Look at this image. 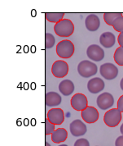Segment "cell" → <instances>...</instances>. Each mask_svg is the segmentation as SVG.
<instances>
[{
  "instance_id": "obj_13",
  "label": "cell",
  "mask_w": 123,
  "mask_h": 146,
  "mask_svg": "<svg viewBox=\"0 0 123 146\" xmlns=\"http://www.w3.org/2000/svg\"><path fill=\"white\" fill-rule=\"evenodd\" d=\"M104 80L99 77L92 78L87 83V90L91 94H98L104 89Z\"/></svg>"
},
{
  "instance_id": "obj_25",
  "label": "cell",
  "mask_w": 123,
  "mask_h": 146,
  "mask_svg": "<svg viewBox=\"0 0 123 146\" xmlns=\"http://www.w3.org/2000/svg\"><path fill=\"white\" fill-rule=\"evenodd\" d=\"M73 146H90V143L86 139H78L75 141Z\"/></svg>"
},
{
  "instance_id": "obj_15",
  "label": "cell",
  "mask_w": 123,
  "mask_h": 146,
  "mask_svg": "<svg viewBox=\"0 0 123 146\" xmlns=\"http://www.w3.org/2000/svg\"><path fill=\"white\" fill-rule=\"evenodd\" d=\"M99 42H100V44L104 48H109L115 44L116 37L113 34L111 33V32H104L100 35Z\"/></svg>"
},
{
  "instance_id": "obj_21",
  "label": "cell",
  "mask_w": 123,
  "mask_h": 146,
  "mask_svg": "<svg viewBox=\"0 0 123 146\" xmlns=\"http://www.w3.org/2000/svg\"><path fill=\"white\" fill-rule=\"evenodd\" d=\"M113 59L119 66H123V48L119 47L114 52Z\"/></svg>"
},
{
  "instance_id": "obj_14",
  "label": "cell",
  "mask_w": 123,
  "mask_h": 146,
  "mask_svg": "<svg viewBox=\"0 0 123 146\" xmlns=\"http://www.w3.org/2000/svg\"><path fill=\"white\" fill-rule=\"evenodd\" d=\"M85 26L90 31H96L100 26V20L95 14L88 15L85 20Z\"/></svg>"
},
{
  "instance_id": "obj_1",
  "label": "cell",
  "mask_w": 123,
  "mask_h": 146,
  "mask_svg": "<svg viewBox=\"0 0 123 146\" xmlns=\"http://www.w3.org/2000/svg\"><path fill=\"white\" fill-rule=\"evenodd\" d=\"M55 33L60 37H69L74 31V25L69 19H63L54 27Z\"/></svg>"
},
{
  "instance_id": "obj_32",
  "label": "cell",
  "mask_w": 123,
  "mask_h": 146,
  "mask_svg": "<svg viewBox=\"0 0 123 146\" xmlns=\"http://www.w3.org/2000/svg\"><path fill=\"white\" fill-rule=\"evenodd\" d=\"M25 125H26V126H28V125H29V121H28V119H25Z\"/></svg>"
},
{
  "instance_id": "obj_10",
  "label": "cell",
  "mask_w": 123,
  "mask_h": 146,
  "mask_svg": "<svg viewBox=\"0 0 123 146\" xmlns=\"http://www.w3.org/2000/svg\"><path fill=\"white\" fill-rule=\"evenodd\" d=\"M98 107L102 109V110H106L109 109L113 106L114 104V98L110 93L104 92L103 94H100L98 96L97 100H96Z\"/></svg>"
},
{
  "instance_id": "obj_24",
  "label": "cell",
  "mask_w": 123,
  "mask_h": 146,
  "mask_svg": "<svg viewBox=\"0 0 123 146\" xmlns=\"http://www.w3.org/2000/svg\"><path fill=\"white\" fill-rule=\"evenodd\" d=\"M55 130V125L50 122V121L46 117L45 121V134L47 135H52V133L54 132Z\"/></svg>"
},
{
  "instance_id": "obj_6",
  "label": "cell",
  "mask_w": 123,
  "mask_h": 146,
  "mask_svg": "<svg viewBox=\"0 0 123 146\" xmlns=\"http://www.w3.org/2000/svg\"><path fill=\"white\" fill-rule=\"evenodd\" d=\"M99 72L104 79L108 80H113L118 75V68L114 64L107 62L100 66Z\"/></svg>"
},
{
  "instance_id": "obj_4",
  "label": "cell",
  "mask_w": 123,
  "mask_h": 146,
  "mask_svg": "<svg viewBox=\"0 0 123 146\" xmlns=\"http://www.w3.org/2000/svg\"><path fill=\"white\" fill-rule=\"evenodd\" d=\"M122 113L117 108H112L107 111L104 116V121L106 126L115 127L119 125L122 121Z\"/></svg>"
},
{
  "instance_id": "obj_28",
  "label": "cell",
  "mask_w": 123,
  "mask_h": 146,
  "mask_svg": "<svg viewBox=\"0 0 123 146\" xmlns=\"http://www.w3.org/2000/svg\"><path fill=\"white\" fill-rule=\"evenodd\" d=\"M117 42L119 44V46L123 48V33H120L117 37Z\"/></svg>"
},
{
  "instance_id": "obj_29",
  "label": "cell",
  "mask_w": 123,
  "mask_h": 146,
  "mask_svg": "<svg viewBox=\"0 0 123 146\" xmlns=\"http://www.w3.org/2000/svg\"><path fill=\"white\" fill-rule=\"evenodd\" d=\"M120 87H121V89L123 90V78L121 80V82H120Z\"/></svg>"
},
{
  "instance_id": "obj_5",
  "label": "cell",
  "mask_w": 123,
  "mask_h": 146,
  "mask_svg": "<svg viewBox=\"0 0 123 146\" xmlns=\"http://www.w3.org/2000/svg\"><path fill=\"white\" fill-rule=\"evenodd\" d=\"M71 107L76 111H83L88 107V100L83 94H75L70 100Z\"/></svg>"
},
{
  "instance_id": "obj_16",
  "label": "cell",
  "mask_w": 123,
  "mask_h": 146,
  "mask_svg": "<svg viewBox=\"0 0 123 146\" xmlns=\"http://www.w3.org/2000/svg\"><path fill=\"white\" fill-rule=\"evenodd\" d=\"M61 97L56 92H48L45 95V104L47 107L59 106L61 103Z\"/></svg>"
},
{
  "instance_id": "obj_36",
  "label": "cell",
  "mask_w": 123,
  "mask_h": 146,
  "mask_svg": "<svg viewBox=\"0 0 123 146\" xmlns=\"http://www.w3.org/2000/svg\"><path fill=\"white\" fill-rule=\"evenodd\" d=\"M59 146H69V145H60Z\"/></svg>"
},
{
  "instance_id": "obj_2",
  "label": "cell",
  "mask_w": 123,
  "mask_h": 146,
  "mask_svg": "<svg viewBox=\"0 0 123 146\" xmlns=\"http://www.w3.org/2000/svg\"><path fill=\"white\" fill-rule=\"evenodd\" d=\"M75 48L70 40H64L56 45V53L60 58H69L74 53Z\"/></svg>"
},
{
  "instance_id": "obj_3",
  "label": "cell",
  "mask_w": 123,
  "mask_h": 146,
  "mask_svg": "<svg viewBox=\"0 0 123 146\" xmlns=\"http://www.w3.org/2000/svg\"><path fill=\"white\" fill-rule=\"evenodd\" d=\"M97 66L91 61L83 60L80 62L78 65V74L84 78L93 76L94 75L97 73Z\"/></svg>"
},
{
  "instance_id": "obj_34",
  "label": "cell",
  "mask_w": 123,
  "mask_h": 146,
  "mask_svg": "<svg viewBox=\"0 0 123 146\" xmlns=\"http://www.w3.org/2000/svg\"><path fill=\"white\" fill-rule=\"evenodd\" d=\"M32 48H33L32 53H34V52H35V50H36V49H35V48H36V47H35V46H33Z\"/></svg>"
},
{
  "instance_id": "obj_20",
  "label": "cell",
  "mask_w": 123,
  "mask_h": 146,
  "mask_svg": "<svg viewBox=\"0 0 123 146\" xmlns=\"http://www.w3.org/2000/svg\"><path fill=\"white\" fill-rule=\"evenodd\" d=\"M121 17H122V13H106L104 14V20L107 25L113 26L114 21Z\"/></svg>"
},
{
  "instance_id": "obj_35",
  "label": "cell",
  "mask_w": 123,
  "mask_h": 146,
  "mask_svg": "<svg viewBox=\"0 0 123 146\" xmlns=\"http://www.w3.org/2000/svg\"><path fill=\"white\" fill-rule=\"evenodd\" d=\"M45 146H51V145H50V144H49L48 142H46Z\"/></svg>"
},
{
  "instance_id": "obj_7",
  "label": "cell",
  "mask_w": 123,
  "mask_h": 146,
  "mask_svg": "<svg viewBox=\"0 0 123 146\" xmlns=\"http://www.w3.org/2000/svg\"><path fill=\"white\" fill-rule=\"evenodd\" d=\"M68 72H69V65L65 61L57 60L52 64V73L55 77L63 78L68 75Z\"/></svg>"
},
{
  "instance_id": "obj_27",
  "label": "cell",
  "mask_w": 123,
  "mask_h": 146,
  "mask_svg": "<svg viewBox=\"0 0 123 146\" xmlns=\"http://www.w3.org/2000/svg\"><path fill=\"white\" fill-rule=\"evenodd\" d=\"M115 146H123V135L117 137L115 141Z\"/></svg>"
},
{
  "instance_id": "obj_8",
  "label": "cell",
  "mask_w": 123,
  "mask_h": 146,
  "mask_svg": "<svg viewBox=\"0 0 123 146\" xmlns=\"http://www.w3.org/2000/svg\"><path fill=\"white\" fill-rule=\"evenodd\" d=\"M47 118L55 126H60L65 121V113L61 108H51L47 112Z\"/></svg>"
},
{
  "instance_id": "obj_9",
  "label": "cell",
  "mask_w": 123,
  "mask_h": 146,
  "mask_svg": "<svg viewBox=\"0 0 123 146\" xmlns=\"http://www.w3.org/2000/svg\"><path fill=\"white\" fill-rule=\"evenodd\" d=\"M81 116L85 122L88 124H92L96 122L99 120V113L95 107L88 106L86 109L81 112Z\"/></svg>"
},
{
  "instance_id": "obj_23",
  "label": "cell",
  "mask_w": 123,
  "mask_h": 146,
  "mask_svg": "<svg viewBox=\"0 0 123 146\" xmlns=\"http://www.w3.org/2000/svg\"><path fill=\"white\" fill-rule=\"evenodd\" d=\"M112 27H113V29L117 32L123 33V16L121 17H118L117 19L114 21Z\"/></svg>"
},
{
  "instance_id": "obj_18",
  "label": "cell",
  "mask_w": 123,
  "mask_h": 146,
  "mask_svg": "<svg viewBox=\"0 0 123 146\" xmlns=\"http://www.w3.org/2000/svg\"><path fill=\"white\" fill-rule=\"evenodd\" d=\"M68 138V132L65 128H58L52 134V140L56 144L65 142Z\"/></svg>"
},
{
  "instance_id": "obj_12",
  "label": "cell",
  "mask_w": 123,
  "mask_h": 146,
  "mask_svg": "<svg viewBox=\"0 0 123 146\" xmlns=\"http://www.w3.org/2000/svg\"><path fill=\"white\" fill-rule=\"evenodd\" d=\"M69 130H70L72 135L76 137L84 135L87 131V128H86V124L79 119H76L72 121L69 125Z\"/></svg>"
},
{
  "instance_id": "obj_26",
  "label": "cell",
  "mask_w": 123,
  "mask_h": 146,
  "mask_svg": "<svg viewBox=\"0 0 123 146\" xmlns=\"http://www.w3.org/2000/svg\"><path fill=\"white\" fill-rule=\"evenodd\" d=\"M117 108L121 112V113H123V94L122 96H120L118 100H117Z\"/></svg>"
},
{
  "instance_id": "obj_19",
  "label": "cell",
  "mask_w": 123,
  "mask_h": 146,
  "mask_svg": "<svg viewBox=\"0 0 123 146\" xmlns=\"http://www.w3.org/2000/svg\"><path fill=\"white\" fill-rule=\"evenodd\" d=\"M64 13H45V17L46 20L52 23H58L59 21L64 19Z\"/></svg>"
},
{
  "instance_id": "obj_11",
  "label": "cell",
  "mask_w": 123,
  "mask_h": 146,
  "mask_svg": "<svg viewBox=\"0 0 123 146\" xmlns=\"http://www.w3.org/2000/svg\"><path fill=\"white\" fill-rule=\"evenodd\" d=\"M86 54L90 59L95 62H100L104 58V49L97 44H91L88 47Z\"/></svg>"
},
{
  "instance_id": "obj_33",
  "label": "cell",
  "mask_w": 123,
  "mask_h": 146,
  "mask_svg": "<svg viewBox=\"0 0 123 146\" xmlns=\"http://www.w3.org/2000/svg\"><path fill=\"white\" fill-rule=\"evenodd\" d=\"M27 48H29V47L25 46V48H25V53H27V52L29 51V49H27Z\"/></svg>"
},
{
  "instance_id": "obj_17",
  "label": "cell",
  "mask_w": 123,
  "mask_h": 146,
  "mask_svg": "<svg viewBox=\"0 0 123 146\" xmlns=\"http://www.w3.org/2000/svg\"><path fill=\"white\" fill-rule=\"evenodd\" d=\"M59 90L65 96H69L74 91V85L70 80H62L59 85Z\"/></svg>"
},
{
  "instance_id": "obj_31",
  "label": "cell",
  "mask_w": 123,
  "mask_h": 146,
  "mask_svg": "<svg viewBox=\"0 0 123 146\" xmlns=\"http://www.w3.org/2000/svg\"><path fill=\"white\" fill-rule=\"evenodd\" d=\"M120 131L122 133V135H123V123L122 124V126L120 127Z\"/></svg>"
},
{
  "instance_id": "obj_22",
  "label": "cell",
  "mask_w": 123,
  "mask_h": 146,
  "mask_svg": "<svg viewBox=\"0 0 123 146\" xmlns=\"http://www.w3.org/2000/svg\"><path fill=\"white\" fill-rule=\"evenodd\" d=\"M56 43V39L54 35L51 33L45 34V48H51L54 46Z\"/></svg>"
},
{
  "instance_id": "obj_30",
  "label": "cell",
  "mask_w": 123,
  "mask_h": 146,
  "mask_svg": "<svg viewBox=\"0 0 123 146\" xmlns=\"http://www.w3.org/2000/svg\"><path fill=\"white\" fill-rule=\"evenodd\" d=\"M32 17H36V11L32 10Z\"/></svg>"
}]
</instances>
